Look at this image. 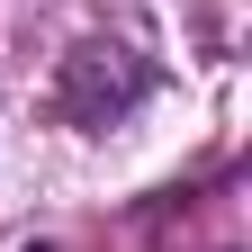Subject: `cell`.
<instances>
[{
	"mask_svg": "<svg viewBox=\"0 0 252 252\" xmlns=\"http://www.w3.org/2000/svg\"><path fill=\"white\" fill-rule=\"evenodd\" d=\"M153 99V63L135 45H117V36H90L63 54V72H54V108L63 126H81V135H108L117 117H135Z\"/></svg>",
	"mask_w": 252,
	"mask_h": 252,
	"instance_id": "cell-1",
	"label": "cell"
}]
</instances>
